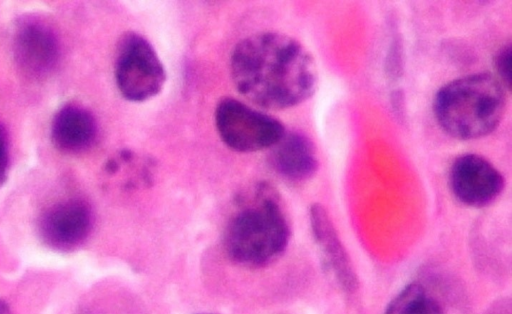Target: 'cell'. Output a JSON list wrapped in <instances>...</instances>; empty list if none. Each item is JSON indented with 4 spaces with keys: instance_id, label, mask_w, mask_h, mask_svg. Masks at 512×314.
<instances>
[{
    "instance_id": "obj_9",
    "label": "cell",
    "mask_w": 512,
    "mask_h": 314,
    "mask_svg": "<svg viewBox=\"0 0 512 314\" xmlns=\"http://www.w3.org/2000/svg\"><path fill=\"white\" fill-rule=\"evenodd\" d=\"M309 218L313 237L327 270L343 290L354 291L357 277L352 262L326 209L318 203L313 204Z\"/></svg>"
},
{
    "instance_id": "obj_13",
    "label": "cell",
    "mask_w": 512,
    "mask_h": 314,
    "mask_svg": "<svg viewBox=\"0 0 512 314\" xmlns=\"http://www.w3.org/2000/svg\"><path fill=\"white\" fill-rule=\"evenodd\" d=\"M404 68L403 45L399 33H393L388 52L385 58V72L391 80L401 77Z\"/></svg>"
},
{
    "instance_id": "obj_17",
    "label": "cell",
    "mask_w": 512,
    "mask_h": 314,
    "mask_svg": "<svg viewBox=\"0 0 512 314\" xmlns=\"http://www.w3.org/2000/svg\"><path fill=\"white\" fill-rule=\"evenodd\" d=\"M0 314H12L9 305L0 299Z\"/></svg>"
},
{
    "instance_id": "obj_10",
    "label": "cell",
    "mask_w": 512,
    "mask_h": 314,
    "mask_svg": "<svg viewBox=\"0 0 512 314\" xmlns=\"http://www.w3.org/2000/svg\"><path fill=\"white\" fill-rule=\"evenodd\" d=\"M97 124L86 108L67 104L53 117L51 139L57 149L65 153H78L89 148L96 139Z\"/></svg>"
},
{
    "instance_id": "obj_6",
    "label": "cell",
    "mask_w": 512,
    "mask_h": 314,
    "mask_svg": "<svg viewBox=\"0 0 512 314\" xmlns=\"http://www.w3.org/2000/svg\"><path fill=\"white\" fill-rule=\"evenodd\" d=\"M60 42L54 29L43 19L27 16L16 25L13 54L18 67L40 78L50 74L60 58Z\"/></svg>"
},
{
    "instance_id": "obj_18",
    "label": "cell",
    "mask_w": 512,
    "mask_h": 314,
    "mask_svg": "<svg viewBox=\"0 0 512 314\" xmlns=\"http://www.w3.org/2000/svg\"><path fill=\"white\" fill-rule=\"evenodd\" d=\"M204 314V313H203ZM205 314H211V313H205Z\"/></svg>"
},
{
    "instance_id": "obj_11",
    "label": "cell",
    "mask_w": 512,
    "mask_h": 314,
    "mask_svg": "<svg viewBox=\"0 0 512 314\" xmlns=\"http://www.w3.org/2000/svg\"><path fill=\"white\" fill-rule=\"evenodd\" d=\"M271 163L284 178L300 182L313 177L318 158L313 142L304 134L289 132L272 147Z\"/></svg>"
},
{
    "instance_id": "obj_14",
    "label": "cell",
    "mask_w": 512,
    "mask_h": 314,
    "mask_svg": "<svg viewBox=\"0 0 512 314\" xmlns=\"http://www.w3.org/2000/svg\"><path fill=\"white\" fill-rule=\"evenodd\" d=\"M494 68L496 70L498 80L507 89L511 85V44L508 43L499 48L493 59Z\"/></svg>"
},
{
    "instance_id": "obj_4",
    "label": "cell",
    "mask_w": 512,
    "mask_h": 314,
    "mask_svg": "<svg viewBox=\"0 0 512 314\" xmlns=\"http://www.w3.org/2000/svg\"><path fill=\"white\" fill-rule=\"evenodd\" d=\"M166 73L153 46L140 34L125 33L117 46L115 81L124 98L141 102L157 95Z\"/></svg>"
},
{
    "instance_id": "obj_8",
    "label": "cell",
    "mask_w": 512,
    "mask_h": 314,
    "mask_svg": "<svg viewBox=\"0 0 512 314\" xmlns=\"http://www.w3.org/2000/svg\"><path fill=\"white\" fill-rule=\"evenodd\" d=\"M93 224L89 205L80 199H68L50 206L41 216L39 230L47 246L71 251L89 236Z\"/></svg>"
},
{
    "instance_id": "obj_16",
    "label": "cell",
    "mask_w": 512,
    "mask_h": 314,
    "mask_svg": "<svg viewBox=\"0 0 512 314\" xmlns=\"http://www.w3.org/2000/svg\"><path fill=\"white\" fill-rule=\"evenodd\" d=\"M391 106L397 117L403 118L405 116V97L402 90H394L391 95Z\"/></svg>"
},
{
    "instance_id": "obj_15",
    "label": "cell",
    "mask_w": 512,
    "mask_h": 314,
    "mask_svg": "<svg viewBox=\"0 0 512 314\" xmlns=\"http://www.w3.org/2000/svg\"><path fill=\"white\" fill-rule=\"evenodd\" d=\"M9 167V147L7 134L3 126L0 124V188L7 178Z\"/></svg>"
},
{
    "instance_id": "obj_7",
    "label": "cell",
    "mask_w": 512,
    "mask_h": 314,
    "mask_svg": "<svg viewBox=\"0 0 512 314\" xmlns=\"http://www.w3.org/2000/svg\"><path fill=\"white\" fill-rule=\"evenodd\" d=\"M449 182L454 196L470 207H484L494 202L504 188L500 171L477 154H463L453 162Z\"/></svg>"
},
{
    "instance_id": "obj_2",
    "label": "cell",
    "mask_w": 512,
    "mask_h": 314,
    "mask_svg": "<svg viewBox=\"0 0 512 314\" xmlns=\"http://www.w3.org/2000/svg\"><path fill=\"white\" fill-rule=\"evenodd\" d=\"M505 107V87L490 73L470 74L448 82L437 91L433 103L440 127L461 140L493 132Z\"/></svg>"
},
{
    "instance_id": "obj_3",
    "label": "cell",
    "mask_w": 512,
    "mask_h": 314,
    "mask_svg": "<svg viewBox=\"0 0 512 314\" xmlns=\"http://www.w3.org/2000/svg\"><path fill=\"white\" fill-rule=\"evenodd\" d=\"M289 237L287 217L279 200L268 191L230 219L224 243L233 261L247 267H261L282 255Z\"/></svg>"
},
{
    "instance_id": "obj_12",
    "label": "cell",
    "mask_w": 512,
    "mask_h": 314,
    "mask_svg": "<svg viewBox=\"0 0 512 314\" xmlns=\"http://www.w3.org/2000/svg\"><path fill=\"white\" fill-rule=\"evenodd\" d=\"M384 314H445L438 300L421 284L405 286L388 304Z\"/></svg>"
},
{
    "instance_id": "obj_5",
    "label": "cell",
    "mask_w": 512,
    "mask_h": 314,
    "mask_svg": "<svg viewBox=\"0 0 512 314\" xmlns=\"http://www.w3.org/2000/svg\"><path fill=\"white\" fill-rule=\"evenodd\" d=\"M215 124L222 141L239 152L273 147L285 134L279 120L230 97L218 102Z\"/></svg>"
},
{
    "instance_id": "obj_1",
    "label": "cell",
    "mask_w": 512,
    "mask_h": 314,
    "mask_svg": "<svg viewBox=\"0 0 512 314\" xmlns=\"http://www.w3.org/2000/svg\"><path fill=\"white\" fill-rule=\"evenodd\" d=\"M230 70L239 93L269 109L304 102L313 95L318 81L308 50L278 32L253 34L238 42L231 53Z\"/></svg>"
}]
</instances>
